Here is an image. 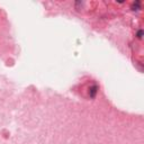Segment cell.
<instances>
[{"label": "cell", "instance_id": "cell-1", "mask_svg": "<svg viewBox=\"0 0 144 144\" xmlns=\"http://www.w3.org/2000/svg\"><path fill=\"white\" fill-rule=\"evenodd\" d=\"M97 90H98L97 86H94V87L90 88L89 94H90V97H91V98H95V96H96V94H97Z\"/></svg>", "mask_w": 144, "mask_h": 144}, {"label": "cell", "instance_id": "cell-2", "mask_svg": "<svg viewBox=\"0 0 144 144\" xmlns=\"http://www.w3.org/2000/svg\"><path fill=\"white\" fill-rule=\"evenodd\" d=\"M132 9H133V10H138V9H140V2L136 1L135 4H133V6H132Z\"/></svg>", "mask_w": 144, "mask_h": 144}, {"label": "cell", "instance_id": "cell-3", "mask_svg": "<svg viewBox=\"0 0 144 144\" xmlns=\"http://www.w3.org/2000/svg\"><path fill=\"white\" fill-rule=\"evenodd\" d=\"M142 35H143V31H140V32L137 33V37H140V38H141V37H142Z\"/></svg>", "mask_w": 144, "mask_h": 144}]
</instances>
